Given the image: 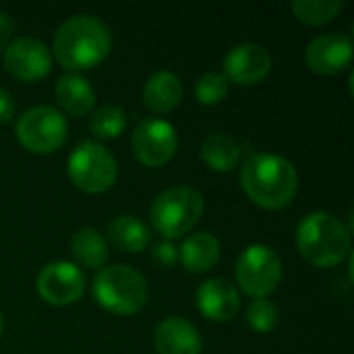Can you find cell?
Returning a JSON list of instances; mask_svg holds the SVG:
<instances>
[{
	"label": "cell",
	"mask_w": 354,
	"mask_h": 354,
	"mask_svg": "<svg viewBox=\"0 0 354 354\" xmlns=\"http://www.w3.org/2000/svg\"><path fill=\"white\" fill-rule=\"evenodd\" d=\"M282 276L284 270L280 255L263 243H253L243 249L234 266L239 288L253 299H266L272 295L280 286Z\"/></svg>",
	"instance_id": "52a82bcc"
},
{
	"label": "cell",
	"mask_w": 354,
	"mask_h": 354,
	"mask_svg": "<svg viewBox=\"0 0 354 354\" xmlns=\"http://www.w3.org/2000/svg\"><path fill=\"white\" fill-rule=\"evenodd\" d=\"M71 253L83 268L100 270L108 259L106 236L93 226H83L71 239Z\"/></svg>",
	"instance_id": "44dd1931"
},
{
	"label": "cell",
	"mask_w": 354,
	"mask_h": 354,
	"mask_svg": "<svg viewBox=\"0 0 354 354\" xmlns=\"http://www.w3.org/2000/svg\"><path fill=\"white\" fill-rule=\"evenodd\" d=\"M230 83L220 71H207L195 81V97L201 106H216L228 95Z\"/></svg>",
	"instance_id": "cb8c5ba5"
},
{
	"label": "cell",
	"mask_w": 354,
	"mask_h": 354,
	"mask_svg": "<svg viewBox=\"0 0 354 354\" xmlns=\"http://www.w3.org/2000/svg\"><path fill=\"white\" fill-rule=\"evenodd\" d=\"M199 156L212 170L230 172L241 162V145L226 133H212L203 139Z\"/></svg>",
	"instance_id": "ffe728a7"
},
{
	"label": "cell",
	"mask_w": 354,
	"mask_h": 354,
	"mask_svg": "<svg viewBox=\"0 0 354 354\" xmlns=\"http://www.w3.org/2000/svg\"><path fill=\"white\" fill-rule=\"evenodd\" d=\"M108 241L118 251L139 253L151 245V230L143 220H139L131 214H124V216L114 218L108 224Z\"/></svg>",
	"instance_id": "d6986e66"
},
{
	"label": "cell",
	"mask_w": 354,
	"mask_h": 354,
	"mask_svg": "<svg viewBox=\"0 0 354 354\" xmlns=\"http://www.w3.org/2000/svg\"><path fill=\"white\" fill-rule=\"evenodd\" d=\"M205 212L203 195L189 185L164 189L149 205V220L156 232L166 241H174L193 230Z\"/></svg>",
	"instance_id": "5b68a950"
},
{
	"label": "cell",
	"mask_w": 354,
	"mask_h": 354,
	"mask_svg": "<svg viewBox=\"0 0 354 354\" xmlns=\"http://www.w3.org/2000/svg\"><path fill=\"white\" fill-rule=\"evenodd\" d=\"M15 135L27 151L52 153L66 141L68 120L54 106H31L17 118Z\"/></svg>",
	"instance_id": "ba28073f"
},
{
	"label": "cell",
	"mask_w": 354,
	"mask_h": 354,
	"mask_svg": "<svg viewBox=\"0 0 354 354\" xmlns=\"http://www.w3.org/2000/svg\"><path fill=\"white\" fill-rule=\"evenodd\" d=\"M183 93L185 87L176 73L156 71L143 85V104L156 114H166L180 104Z\"/></svg>",
	"instance_id": "2e32d148"
},
{
	"label": "cell",
	"mask_w": 354,
	"mask_h": 354,
	"mask_svg": "<svg viewBox=\"0 0 354 354\" xmlns=\"http://www.w3.org/2000/svg\"><path fill=\"white\" fill-rule=\"evenodd\" d=\"M131 147L143 166L160 168L174 158L178 135L174 124L164 118H143L131 135Z\"/></svg>",
	"instance_id": "9c48e42d"
},
{
	"label": "cell",
	"mask_w": 354,
	"mask_h": 354,
	"mask_svg": "<svg viewBox=\"0 0 354 354\" xmlns=\"http://www.w3.org/2000/svg\"><path fill=\"white\" fill-rule=\"evenodd\" d=\"M220 241L212 232H193L178 247V261L191 274L209 272L220 259Z\"/></svg>",
	"instance_id": "e0dca14e"
},
{
	"label": "cell",
	"mask_w": 354,
	"mask_h": 354,
	"mask_svg": "<svg viewBox=\"0 0 354 354\" xmlns=\"http://www.w3.org/2000/svg\"><path fill=\"white\" fill-rule=\"evenodd\" d=\"M15 116V100L12 93L6 91L4 87H0V124L12 120Z\"/></svg>",
	"instance_id": "4316f807"
},
{
	"label": "cell",
	"mask_w": 354,
	"mask_h": 354,
	"mask_svg": "<svg viewBox=\"0 0 354 354\" xmlns=\"http://www.w3.org/2000/svg\"><path fill=\"white\" fill-rule=\"evenodd\" d=\"M247 324L257 334H270L278 326L280 313L274 301L270 299H253L247 307Z\"/></svg>",
	"instance_id": "d4e9b609"
},
{
	"label": "cell",
	"mask_w": 354,
	"mask_h": 354,
	"mask_svg": "<svg viewBox=\"0 0 354 354\" xmlns=\"http://www.w3.org/2000/svg\"><path fill=\"white\" fill-rule=\"evenodd\" d=\"M71 183L85 193H104L114 187L118 178V164L110 149L97 141L79 143L66 162Z\"/></svg>",
	"instance_id": "8992f818"
},
{
	"label": "cell",
	"mask_w": 354,
	"mask_h": 354,
	"mask_svg": "<svg viewBox=\"0 0 354 354\" xmlns=\"http://www.w3.org/2000/svg\"><path fill=\"white\" fill-rule=\"evenodd\" d=\"M153 346L158 354H201L203 340L189 319L170 315L156 326Z\"/></svg>",
	"instance_id": "9a60e30c"
},
{
	"label": "cell",
	"mask_w": 354,
	"mask_h": 354,
	"mask_svg": "<svg viewBox=\"0 0 354 354\" xmlns=\"http://www.w3.org/2000/svg\"><path fill=\"white\" fill-rule=\"evenodd\" d=\"M12 29H15L12 19H10L6 12L0 10V50H4V48L8 46L10 35H12Z\"/></svg>",
	"instance_id": "83f0119b"
},
{
	"label": "cell",
	"mask_w": 354,
	"mask_h": 354,
	"mask_svg": "<svg viewBox=\"0 0 354 354\" xmlns=\"http://www.w3.org/2000/svg\"><path fill=\"white\" fill-rule=\"evenodd\" d=\"M112 31L95 15H73L62 21L52 39V58L71 71H87L108 58Z\"/></svg>",
	"instance_id": "6da1fadb"
},
{
	"label": "cell",
	"mask_w": 354,
	"mask_h": 354,
	"mask_svg": "<svg viewBox=\"0 0 354 354\" xmlns=\"http://www.w3.org/2000/svg\"><path fill=\"white\" fill-rule=\"evenodd\" d=\"M85 288L87 278L83 270L73 261H50L39 270L35 278L37 295L54 307L77 303L85 295Z\"/></svg>",
	"instance_id": "30bf717a"
},
{
	"label": "cell",
	"mask_w": 354,
	"mask_h": 354,
	"mask_svg": "<svg viewBox=\"0 0 354 354\" xmlns=\"http://www.w3.org/2000/svg\"><path fill=\"white\" fill-rule=\"evenodd\" d=\"M297 249L313 268H336L351 255V230L330 212H311L297 226Z\"/></svg>",
	"instance_id": "3957f363"
},
{
	"label": "cell",
	"mask_w": 354,
	"mask_h": 354,
	"mask_svg": "<svg viewBox=\"0 0 354 354\" xmlns=\"http://www.w3.org/2000/svg\"><path fill=\"white\" fill-rule=\"evenodd\" d=\"M272 54L255 41H245L232 46L222 62V75L228 83L239 85H257L261 83L272 71Z\"/></svg>",
	"instance_id": "7c38bea8"
},
{
	"label": "cell",
	"mask_w": 354,
	"mask_h": 354,
	"mask_svg": "<svg viewBox=\"0 0 354 354\" xmlns=\"http://www.w3.org/2000/svg\"><path fill=\"white\" fill-rule=\"evenodd\" d=\"M241 187L255 205L282 209L290 205L297 195L299 172L284 156L255 151L241 166Z\"/></svg>",
	"instance_id": "7a4b0ae2"
},
{
	"label": "cell",
	"mask_w": 354,
	"mask_h": 354,
	"mask_svg": "<svg viewBox=\"0 0 354 354\" xmlns=\"http://www.w3.org/2000/svg\"><path fill=\"white\" fill-rule=\"evenodd\" d=\"M342 6V0H295L292 12L305 25H326L340 15Z\"/></svg>",
	"instance_id": "603a6c76"
},
{
	"label": "cell",
	"mask_w": 354,
	"mask_h": 354,
	"mask_svg": "<svg viewBox=\"0 0 354 354\" xmlns=\"http://www.w3.org/2000/svg\"><path fill=\"white\" fill-rule=\"evenodd\" d=\"M52 52L50 48L31 35H21L8 41L4 48V66L6 71L21 81H39L52 71Z\"/></svg>",
	"instance_id": "8fae6325"
},
{
	"label": "cell",
	"mask_w": 354,
	"mask_h": 354,
	"mask_svg": "<svg viewBox=\"0 0 354 354\" xmlns=\"http://www.w3.org/2000/svg\"><path fill=\"white\" fill-rule=\"evenodd\" d=\"M151 259L160 263L162 268H170L178 261V247L172 241H160L151 245Z\"/></svg>",
	"instance_id": "484cf974"
},
{
	"label": "cell",
	"mask_w": 354,
	"mask_h": 354,
	"mask_svg": "<svg viewBox=\"0 0 354 354\" xmlns=\"http://www.w3.org/2000/svg\"><path fill=\"white\" fill-rule=\"evenodd\" d=\"M127 129V112L116 104H106L91 112L89 131L97 139H116Z\"/></svg>",
	"instance_id": "7402d4cb"
},
{
	"label": "cell",
	"mask_w": 354,
	"mask_h": 354,
	"mask_svg": "<svg viewBox=\"0 0 354 354\" xmlns=\"http://www.w3.org/2000/svg\"><path fill=\"white\" fill-rule=\"evenodd\" d=\"M2 330H4V317H2V313H0V334H2Z\"/></svg>",
	"instance_id": "f1b7e54d"
},
{
	"label": "cell",
	"mask_w": 354,
	"mask_h": 354,
	"mask_svg": "<svg viewBox=\"0 0 354 354\" xmlns=\"http://www.w3.org/2000/svg\"><path fill=\"white\" fill-rule=\"evenodd\" d=\"M353 37L342 31H330L313 37L305 48V62L317 75H338L353 62Z\"/></svg>",
	"instance_id": "4fadbf2b"
},
{
	"label": "cell",
	"mask_w": 354,
	"mask_h": 354,
	"mask_svg": "<svg viewBox=\"0 0 354 354\" xmlns=\"http://www.w3.org/2000/svg\"><path fill=\"white\" fill-rule=\"evenodd\" d=\"M58 106L71 116H85L95 104L93 85L79 73H66L56 81L54 87Z\"/></svg>",
	"instance_id": "ac0fdd59"
},
{
	"label": "cell",
	"mask_w": 354,
	"mask_h": 354,
	"mask_svg": "<svg viewBox=\"0 0 354 354\" xmlns=\"http://www.w3.org/2000/svg\"><path fill=\"white\" fill-rule=\"evenodd\" d=\"M195 305L199 313L212 322H230L239 315L241 297L236 286L226 278H209L199 284Z\"/></svg>",
	"instance_id": "5bb4252c"
},
{
	"label": "cell",
	"mask_w": 354,
	"mask_h": 354,
	"mask_svg": "<svg viewBox=\"0 0 354 354\" xmlns=\"http://www.w3.org/2000/svg\"><path fill=\"white\" fill-rule=\"evenodd\" d=\"M91 292L102 309L122 317L139 313L149 299L145 276L127 263L102 268L91 282Z\"/></svg>",
	"instance_id": "277c9868"
}]
</instances>
